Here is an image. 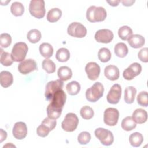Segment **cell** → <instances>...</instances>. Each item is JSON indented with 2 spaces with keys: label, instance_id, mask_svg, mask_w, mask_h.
<instances>
[{
  "label": "cell",
  "instance_id": "15",
  "mask_svg": "<svg viewBox=\"0 0 148 148\" xmlns=\"http://www.w3.org/2000/svg\"><path fill=\"white\" fill-rule=\"evenodd\" d=\"M85 71L88 78L91 80L97 79L100 74V66L95 62H90L85 66Z\"/></svg>",
  "mask_w": 148,
  "mask_h": 148
},
{
  "label": "cell",
  "instance_id": "6",
  "mask_svg": "<svg viewBox=\"0 0 148 148\" xmlns=\"http://www.w3.org/2000/svg\"><path fill=\"white\" fill-rule=\"evenodd\" d=\"M79 119L76 114L68 113L61 123L62 128L66 132H73L77 127Z\"/></svg>",
  "mask_w": 148,
  "mask_h": 148
},
{
  "label": "cell",
  "instance_id": "38",
  "mask_svg": "<svg viewBox=\"0 0 148 148\" xmlns=\"http://www.w3.org/2000/svg\"><path fill=\"white\" fill-rule=\"evenodd\" d=\"M138 103L144 107L148 106V94L146 91H142L139 92L137 96Z\"/></svg>",
  "mask_w": 148,
  "mask_h": 148
},
{
  "label": "cell",
  "instance_id": "31",
  "mask_svg": "<svg viewBox=\"0 0 148 148\" xmlns=\"http://www.w3.org/2000/svg\"><path fill=\"white\" fill-rule=\"evenodd\" d=\"M118 35L120 38L123 40H127L132 35V30L130 27L124 25L119 29Z\"/></svg>",
  "mask_w": 148,
  "mask_h": 148
},
{
  "label": "cell",
  "instance_id": "45",
  "mask_svg": "<svg viewBox=\"0 0 148 148\" xmlns=\"http://www.w3.org/2000/svg\"><path fill=\"white\" fill-rule=\"evenodd\" d=\"M106 2L112 6H117L120 2V1H106Z\"/></svg>",
  "mask_w": 148,
  "mask_h": 148
},
{
  "label": "cell",
  "instance_id": "21",
  "mask_svg": "<svg viewBox=\"0 0 148 148\" xmlns=\"http://www.w3.org/2000/svg\"><path fill=\"white\" fill-rule=\"evenodd\" d=\"M57 75L60 80L66 81L70 79L72 76V72L70 68L66 66H62L58 68Z\"/></svg>",
  "mask_w": 148,
  "mask_h": 148
},
{
  "label": "cell",
  "instance_id": "32",
  "mask_svg": "<svg viewBox=\"0 0 148 148\" xmlns=\"http://www.w3.org/2000/svg\"><path fill=\"white\" fill-rule=\"evenodd\" d=\"M42 37L40 32L37 29H32L30 30L27 35V39L32 43H36L38 42Z\"/></svg>",
  "mask_w": 148,
  "mask_h": 148
},
{
  "label": "cell",
  "instance_id": "18",
  "mask_svg": "<svg viewBox=\"0 0 148 148\" xmlns=\"http://www.w3.org/2000/svg\"><path fill=\"white\" fill-rule=\"evenodd\" d=\"M127 40L130 46L131 47L135 49L142 47L145 43V39L144 37L139 34L132 35Z\"/></svg>",
  "mask_w": 148,
  "mask_h": 148
},
{
  "label": "cell",
  "instance_id": "16",
  "mask_svg": "<svg viewBox=\"0 0 148 148\" xmlns=\"http://www.w3.org/2000/svg\"><path fill=\"white\" fill-rule=\"evenodd\" d=\"M12 134L13 136L18 140H21L25 138L27 135V127L25 123L18 121L14 124Z\"/></svg>",
  "mask_w": 148,
  "mask_h": 148
},
{
  "label": "cell",
  "instance_id": "39",
  "mask_svg": "<svg viewBox=\"0 0 148 148\" xmlns=\"http://www.w3.org/2000/svg\"><path fill=\"white\" fill-rule=\"evenodd\" d=\"M91 140V135L88 132L83 131L80 132L77 136V141L80 145H86Z\"/></svg>",
  "mask_w": 148,
  "mask_h": 148
},
{
  "label": "cell",
  "instance_id": "14",
  "mask_svg": "<svg viewBox=\"0 0 148 148\" xmlns=\"http://www.w3.org/2000/svg\"><path fill=\"white\" fill-rule=\"evenodd\" d=\"M114 35L112 31L108 29H102L97 31L94 38L97 42L102 43H109L113 39Z\"/></svg>",
  "mask_w": 148,
  "mask_h": 148
},
{
  "label": "cell",
  "instance_id": "12",
  "mask_svg": "<svg viewBox=\"0 0 148 148\" xmlns=\"http://www.w3.org/2000/svg\"><path fill=\"white\" fill-rule=\"evenodd\" d=\"M121 96V87L119 84H114L110 89L107 97V101L111 104H117Z\"/></svg>",
  "mask_w": 148,
  "mask_h": 148
},
{
  "label": "cell",
  "instance_id": "35",
  "mask_svg": "<svg viewBox=\"0 0 148 148\" xmlns=\"http://www.w3.org/2000/svg\"><path fill=\"white\" fill-rule=\"evenodd\" d=\"M42 68L48 73H53L56 71L55 63L50 59L46 58L42 62Z\"/></svg>",
  "mask_w": 148,
  "mask_h": 148
},
{
  "label": "cell",
  "instance_id": "9",
  "mask_svg": "<svg viewBox=\"0 0 148 148\" xmlns=\"http://www.w3.org/2000/svg\"><path fill=\"white\" fill-rule=\"evenodd\" d=\"M67 32L71 36L82 38L86 35L87 29L82 24L73 22L68 25Z\"/></svg>",
  "mask_w": 148,
  "mask_h": 148
},
{
  "label": "cell",
  "instance_id": "13",
  "mask_svg": "<svg viewBox=\"0 0 148 148\" xmlns=\"http://www.w3.org/2000/svg\"><path fill=\"white\" fill-rule=\"evenodd\" d=\"M37 64L33 59H27L21 61L18 65V70L20 73L23 75H27L34 71L37 70Z\"/></svg>",
  "mask_w": 148,
  "mask_h": 148
},
{
  "label": "cell",
  "instance_id": "2",
  "mask_svg": "<svg viewBox=\"0 0 148 148\" xmlns=\"http://www.w3.org/2000/svg\"><path fill=\"white\" fill-rule=\"evenodd\" d=\"M107 13L103 7L91 6L88 8L86 12V18L91 23L101 22L105 20Z\"/></svg>",
  "mask_w": 148,
  "mask_h": 148
},
{
  "label": "cell",
  "instance_id": "43",
  "mask_svg": "<svg viewBox=\"0 0 148 148\" xmlns=\"http://www.w3.org/2000/svg\"><path fill=\"white\" fill-rule=\"evenodd\" d=\"M0 137H1V140L0 142H2L4 140L6 139L7 137V133L5 131L3 130L2 128L0 129Z\"/></svg>",
  "mask_w": 148,
  "mask_h": 148
},
{
  "label": "cell",
  "instance_id": "26",
  "mask_svg": "<svg viewBox=\"0 0 148 148\" xmlns=\"http://www.w3.org/2000/svg\"><path fill=\"white\" fill-rule=\"evenodd\" d=\"M129 141L131 145L133 147H139L141 145L143 141V135L138 132H134L130 135Z\"/></svg>",
  "mask_w": 148,
  "mask_h": 148
},
{
  "label": "cell",
  "instance_id": "8",
  "mask_svg": "<svg viewBox=\"0 0 148 148\" xmlns=\"http://www.w3.org/2000/svg\"><path fill=\"white\" fill-rule=\"evenodd\" d=\"M64 86L63 82L60 80H56L48 82L46 85L45 95L46 99L50 101L53 95L58 90H62Z\"/></svg>",
  "mask_w": 148,
  "mask_h": 148
},
{
  "label": "cell",
  "instance_id": "17",
  "mask_svg": "<svg viewBox=\"0 0 148 148\" xmlns=\"http://www.w3.org/2000/svg\"><path fill=\"white\" fill-rule=\"evenodd\" d=\"M104 74L108 79L112 81L116 80L120 76L119 69L115 65H109L105 68Z\"/></svg>",
  "mask_w": 148,
  "mask_h": 148
},
{
  "label": "cell",
  "instance_id": "40",
  "mask_svg": "<svg viewBox=\"0 0 148 148\" xmlns=\"http://www.w3.org/2000/svg\"><path fill=\"white\" fill-rule=\"evenodd\" d=\"M50 131H51L50 128L43 123H41L36 129V134L40 137H46L48 135Z\"/></svg>",
  "mask_w": 148,
  "mask_h": 148
},
{
  "label": "cell",
  "instance_id": "4",
  "mask_svg": "<svg viewBox=\"0 0 148 148\" xmlns=\"http://www.w3.org/2000/svg\"><path fill=\"white\" fill-rule=\"evenodd\" d=\"M28 47L24 42H17L14 44L12 50V57L15 62H21L24 60Z\"/></svg>",
  "mask_w": 148,
  "mask_h": 148
},
{
  "label": "cell",
  "instance_id": "30",
  "mask_svg": "<svg viewBox=\"0 0 148 148\" xmlns=\"http://www.w3.org/2000/svg\"><path fill=\"white\" fill-rule=\"evenodd\" d=\"M66 90L71 95H77L80 90V85L76 81H72L66 86Z\"/></svg>",
  "mask_w": 148,
  "mask_h": 148
},
{
  "label": "cell",
  "instance_id": "19",
  "mask_svg": "<svg viewBox=\"0 0 148 148\" xmlns=\"http://www.w3.org/2000/svg\"><path fill=\"white\" fill-rule=\"evenodd\" d=\"M132 118L136 123L143 124L147 120V112L141 108L136 109L134 111Z\"/></svg>",
  "mask_w": 148,
  "mask_h": 148
},
{
  "label": "cell",
  "instance_id": "11",
  "mask_svg": "<svg viewBox=\"0 0 148 148\" xmlns=\"http://www.w3.org/2000/svg\"><path fill=\"white\" fill-rule=\"evenodd\" d=\"M142 71V66L138 62L131 64L123 73V77L127 80H132L135 76H138Z\"/></svg>",
  "mask_w": 148,
  "mask_h": 148
},
{
  "label": "cell",
  "instance_id": "1",
  "mask_svg": "<svg viewBox=\"0 0 148 148\" xmlns=\"http://www.w3.org/2000/svg\"><path fill=\"white\" fill-rule=\"evenodd\" d=\"M66 95L62 90L57 91L52 97L50 102L47 107V114L48 117L56 120L61 114L62 108L65 103Z\"/></svg>",
  "mask_w": 148,
  "mask_h": 148
},
{
  "label": "cell",
  "instance_id": "36",
  "mask_svg": "<svg viewBox=\"0 0 148 148\" xmlns=\"http://www.w3.org/2000/svg\"><path fill=\"white\" fill-rule=\"evenodd\" d=\"M80 114L81 117L85 120H90L94 116L93 109L89 106H84L80 109Z\"/></svg>",
  "mask_w": 148,
  "mask_h": 148
},
{
  "label": "cell",
  "instance_id": "25",
  "mask_svg": "<svg viewBox=\"0 0 148 148\" xmlns=\"http://www.w3.org/2000/svg\"><path fill=\"white\" fill-rule=\"evenodd\" d=\"M114 51L115 54L117 57L120 58H124L127 55L128 53V49L125 43L123 42H120L115 45Z\"/></svg>",
  "mask_w": 148,
  "mask_h": 148
},
{
  "label": "cell",
  "instance_id": "42",
  "mask_svg": "<svg viewBox=\"0 0 148 148\" xmlns=\"http://www.w3.org/2000/svg\"><path fill=\"white\" fill-rule=\"evenodd\" d=\"M42 123H43V124H46V125H47L50 128L51 131H52L56 127V124H57V121H56V120L51 119H50L49 117H46L42 121Z\"/></svg>",
  "mask_w": 148,
  "mask_h": 148
},
{
  "label": "cell",
  "instance_id": "10",
  "mask_svg": "<svg viewBox=\"0 0 148 148\" xmlns=\"http://www.w3.org/2000/svg\"><path fill=\"white\" fill-rule=\"evenodd\" d=\"M119 117V110L114 108H108L105 109L103 114V121L109 126H114L117 124Z\"/></svg>",
  "mask_w": 148,
  "mask_h": 148
},
{
  "label": "cell",
  "instance_id": "5",
  "mask_svg": "<svg viewBox=\"0 0 148 148\" xmlns=\"http://www.w3.org/2000/svg\"><path fill=\"white\" fill-rule=\"evenodd\" d=\"M30 14L38 19L42 18L45 16V1L43 0H32L29 6Z\"/></svg>",
  "mask_w": 148,
  "mask_h": 148
},
{
  "label": "cell",
  "instance_id": "3",
  "mask_svg": "<svg viewBox=\"0 0 148 148\" xmlns=\"http://www.w3.org/2000/svg\"><path fill=\"white\" fill-rule=\"evenodd\" d=\"M103 92L104 87L102 84L100 82H96L86 90V99L89 102H95L103 96Z\"/></svg>",
  "mask_w": 148,
  "mask_h": 148
},
{
  "label": "cell",
  "instance_id": "33",
  "mask_svg": "<svg viewBox=\"0 0 148 148\" xmlns=\"http://www.w3.org/2000/svg\"><path fill=\"white\" fill-rule=\"evenodd\" d=\"M111 52L106 47H102L99 49L98 53V57L99 61L102 62H106L111 58Z\"/></svg>",
  "mask_w": 148,
  "mask_h": 148
},
{
  "label": "cell",
  "instance_id": "44",
  "mask_svg": "<svg viewBox=\"0 0 148 148\" xmlns=\"http://www.w3.org/2000/svg\"><path fill=\"white\" fill-rule=\"evenodd\" d=\"M125 6H130L135 3V1H120Z\"/></svg>",
  "mask_w": 148,
  "mask_h": 148
},
{
  "label": "cell",
  "instance_id": "23",
  "mask_svg": "<svg viewBox=\"0 0 148 148\" xmlns=\"http://www.w3.org/2000/svg\"><path fill=\"white\" fill-rule=\"evenodd\" d=\"M40 54L46 58H49L53 56V47L49 43H43L39 47Z\"/></svg>",
  "mask_w": 148,
  "mask_h": 148
},
{
  "label": "cell",
  "instance_id": "28",
  "mask_svg": "<svg viewBox=\"0 0 148 148\" xmlns=\"http://www.w3.org/2000/svg\"><path fill=\"white\" fill-rule=\"evenodd\" d=\"M70 57V53L69 51L64 47H62L59 49L56 54V59L59 61L61 62H66Z\"/></svg>",
  "mask_w": 148,
  "mask_h": 148
},
{
  "label": "cell",
  "instance_id": "37",
  "mask_svg": "<svg viewBox=\"0 0 148 148\" xmlns=\"http://www.w3.org/2000/svg\"><path fill=\"white\" fill-rule=\"evenodd\" d=\"M12 43L11 36L8 33H2L0 35V46L2 48L9 47Z\"/></svg>",
  "mask_w": 148,
  "mask_h": 148
},
{
  "label": "cell",
  "instance_id": "24",
  "mask_svg": "<svg viewBox=\"0 0 148 148\" xmlns=\"http://www.w3.org/2000/svg\"><path fill=\"white\" fill-rule=\"evenodd\" d=\"M62 16V11L57 8L50 9L47 13V20L50 23L57 21Z\"/></svg>",
  "mask_w": 148,
  "mask_h": 148
},
{
  "label": "cell",
  "instance_id": "29",
  "mask_svg": "<svg viewBox=\"0 0 148 148\" xmlns=\"http://www.w3.org/2000/svg\"><path fill=\"white\" fill-rule=\"evenodd\" d=\"M10 12L16 17L21 16L24 12V7L20 2H14L10 6Z\"/></svg>",
  "mask_w": 148,
  "mask_h": 148
},
{
  "label": "cell",
  "instance_id": "34",
  "mask_svg": "<svg viewBox=\"0 0 148 148\" xmlns=\"http://www.w3.org/2000/svg\"><path fill=\"white\" fill-rule=\"evenodd\" d=\"M12 55L6 51H4L2 49H1V58L0 62L2 65L5 66H10L13 62Z\"/></svg>",
  "mask_w": 148,
  "mask_h": 148
},
{
  "label": "cell",
  "instance_id": "22",
  "mask_svg": "<svg viewBox=\"0 0 148 148\" xmlns=\"http://www.w3.org/2000/svg\"><path fill=\"white\" fill-rule=\"evenodd\" d=\"M136 94V89L133 86H129L125 88L124 91V101L127 103L131 104L134 102Z\"/></svg>",
  "mask_w": 148,
  "mask_h": 148
},
{
  "label": "cell",
  "instance_id": "20",
  "mask_svg": "<svg viewBox=\"0 0 148 148\" xmlns=\"http://www.w3.org/2000/svg\"><path fill=\"white\" fill-rule=\"evenodd\" d=\"M13 82L12 74L7 71H3L0 73V83L2 87L7 88L10 86Z\"/></svg>",
  "mask_w": 148,
  "mask_h": 148
},
{
  "label": "cell",
  "instance_id": "41",
  "mask_svg": "<svg viewBox=\"0 0 148 148\" xmlns=\"http://www.w3.org/2000/svg\"><path fill=\"white\" fill-rule=\"evenodd\" d=\"M138 58L143 62H148V48L145 47L142 49L138 54Z\"/></svg>",
  "mask_w": 148,
  "mask_h": 148
},
{
  "label": "cell",
  "instance_id": "7",
  "mask_svg": "<svg viewBox=\"0 0 148 148\" xmlns=\"http://www.w3.org/2000/svg\"><path fill=\"white\" fill-rule=\"evenodd\" d=\"M94 134L101 143L105 146H110L114 141V136L112 132L105 128H97L94 131Z\"/></svg>",
  "mask_w": 148,
  "mask_h": 148
},
{
  "label": "cell",
  "instance_id": "27",
  "mask_svg": "<svg viewBox=\"0 0 148 148\" xmlns=\"http://www.w3.org/2000/svg\"><path fill=\"white\" fill-rule=\"evenodd\" d=\"M121 128L127 131L133 130L136 127V123L134 121L132 117L127 116L123 119L121 121Z\"/></svg>",
  "mask_w": 148,
  "mask_h": 148
}]
</instances>
